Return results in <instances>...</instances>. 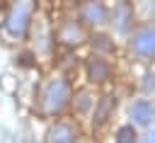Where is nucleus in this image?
<instances>
[{"mask_svg": "<svg viewBox=\"0 0 155 143\" xmlns=\"http://www.w3.org/2000/svg\"><path fill=\"white\" fill-rule=\"evenodd\" d=\"M34 22V0H10L0 34L5 41H22Z\"/></svg>", "mask_w": 155, "mask_h": 143, "instance_id": "nucleus-1", "label": "nucleus"}, {"mask_svg": "<svg viewBox=\"0 0 155 143\" xmlns=\"http://www.w3.org/2000/svg\"><path fill=\"white\" fill-rule=\"evenodd\" d=\"M68 99H70V85H68V80H65V78H61V75H58V78H51V80L41 87L39 107H41V111H44V114L53 116V114H61V111L65 109Z\"/></svg>", "mask_w": 155, "mask_h": 143, "instance_id": "nucleus-2", "label": "nucleus"}, {"mask_svg": "<svg viewBox=\"0 0 155 143\" xmlns=\"http://www.w3.org/2000/svg\"><path fill=\"white\" fill-rule=\"evenodd\" d=\"M128 48L136 58L140 61H150L155 58V24H143L138 27L131 39H128Z\"/></svg>", "mask_w": 155, "mask_h": 143, "instance_id": "nucleus-3", "label": "nucleus"}, {"mask_svg": "<svg viewBox=\"0 0 155 143\" xmlns=\"http://www.w3.org/2000/svg\"><path fill=\"white\" fill-rule=\"evenodd\" d=\"M109 19V7L104 5V0H85L80 5V22L90 24V27H102Z\"/></svg>", "mask_w": 155, "mask_h": 143, "instance_id": "nucleus-4", "label": "nucleus"}, {"mask_svg": "<svg viewBox=\"0 0 155 143\" xmlns=\"http://www.w3.org/2000/svg\"><path fill=\"white\" fill-rule=\"evenodd\" d=\"M111 24L119 32H128L133 27V7L126 0H121V2L114 5V10H111Z\"/></svg>", "mask_w": 155, "mask_h": 143, "instance_id": "nucleus-5", "label": "nucleus"}, {"mask_svg": "<svg viewBox=\"0 0 155 143\" xmlns=\"http://www.w3.org/2000/svg\"><path fill=\"white\" fill-rule=\"evenodd\" d=\"M48 143H75V138H78V131H75V126L73 124H68V121H58V124H53L51 128H48Z\"/></svg>", "mask_w": 155, "mask_h": 143, "instance_id": "nucleus-6", "label": "nucleus"}, {"mask_svg": "<svg viewBox=\"0 0 155 143\" xmlns=\"http://www.w3.org/2000/svg\"><path fill=\"white\" fill-rule=\"evenodd\" d=\"M58 41L65 46H78L82 41V27L80 22H63L58 29Z\"/></svg>", "mask_w": 155, "mask_h": 143, "instance_id": "nucleus-7", "label": "nucleus"}, {"mask_svg": "<svg viewBox=\"0 0 155 143\" xmlns=\"http://www.w3.org/2000/svg\"><path fill=\"white\" fill-rule=\"evenodd\" d=\"M131 119L136 126H148L153 121V104L148 99H136L131 104Z\"/></svg>", "mask_w": 155, "mask_h": 143, "instance_id": "nucleus-8", "label": "nucleus"}, {"mask_svg": "<svg viewBox=\"0 0 155 143\" xmlns=\"http://www.w3.org/2000/svg\"><path fill=\"white\" fill-rule=\"evenodd\" d=\"M109 73H111V68H109V63L102 61V58H92V61L87 63V75H90L92 82H104V80L109 78Z\"/></svg>", "mask_w": 155, "mask_h": 143, "instance_id": "nucleus-9", "label": "nucleus"}, {"mask_svg": "<svg viewBox=\"0 0 155 143\" xmlns=\"http://www.w3.org/2000/svg\"><path fill=\"white\" fill-rule=\"evenodd\" d=\"M116 143H138V133L133 124H124L116 128Z\"/></svg>", "mask_w": 155, "mask_h": 143, "instance_id": "nucleus-10", "label": "nucleus"}, {"mask_svg": "<svg viewBox=\"0 0 155 143\" xmlns=\"http://www.w3.org/2000/svg\"><path fill=\"white\" fill-rule=\"evenodd\" d=\"M73 104H75V109H78V111H85V109L92 104V99H90V95H87V92H78V95H75V99H73Z\"/></svg>", "mask_w": 155, "mask_h": 143, "instance_id": "nucleus-11", "label": "nucleus"}, {"mask_svg": "<svg viewBox=\"0 0 155 143\" xmlns=\"http://www.w3.org/2000/svg\"><path fill=\"white\" fill-rule=\"evenodd\" d=\"M114 104H116V102H114L111 97H104V102H102V107H99V111H97V121H107V116H109V111H111Z\"/></svg>", "mask_w": 155, "mask_h": 143, "instance_id": "nucleus-12", "label": "nucleus"}, {"mask_svg": "<svg viewBox=\"0 0 155 143\" xmlns=\"http://www.w3.org/2000/svg\"><path fill=\"white\" fill-rule=\"evenodd\" d=\"M94 41H99V44H97V46H99V48H104V51H111V48H114V46H111V44H107V41H109V39H107V36H94Z\"/></svg>", "mask_w": 155, "mask_h": 143, "instance_id": "nucleus-13", "label": "nucleus"}, {"mask_svg": "<svg viewBox=\"0 0 155 143\" xmlns=\"http://www.w3.org/2000/svg\"><path fill=\"white\" fill-rule=\"evenodd\" d=\"M150 15H153V19H155V0H150Z\"/></svg>", "mask_w": 155, "mask_h": 143, "instance_id": "nucleus-14", "label": "nucleus"}, {"mask_svg": "<svg viewBox=\"0 0 155 143\" xmlns=\"http://www.w3.org/2000/svg\"><path fill=\"white\" fill-rule=\"evenodd\" d=\"M153 121H155V104H153Z\"/></svg>", "mask_w": 155, "mask_h": 143, "instance_id": "nucleus-15", "label": "nucleus"}]
</instances>
